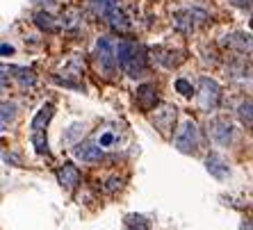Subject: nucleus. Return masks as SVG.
<instances>
[{"instance_id":"obj_1","label":"nucleus","mask_w":253,"mask_h":230,"mask_svg":"<svg viewBox=\"0 0 253 230\" xmlns=\"http://www.w3.org/2000/svg\"><path fill=\"white\" fill-rule=\"evenodd\" d=\"M117 62L121 66V71L130 77H141L146 73V53L135 41L117 43Z\"/></svg>"},{"instance_id":"obj_2","label":"nucleus","mask_w":253,"mask_h":230,"mask_svg":"<svg viewBox=\"0 0 253 230\" xmlns=\"http://www.w3.org/2000/svg\"><path fill=\"white\" fill-rule=\"evenodd\" d=\"M173 146L185 155H194L196 151H199V128H196L194 121H185V123L178 128Z\"/></svg>"},{"instance_id":"obj_3","label":"nucleus","mask_w":253,"mask_h":230,"mask_svg":"<svg viewBox=\"0 0 253 230\" xmlns=\"http://www.w3.org/2000/svg\"><path fill=\"white\" fill-rule=\"evenodd\" d=\"M199 101H201V107L210 112V110H217L219 101H221V87L217 84V80L203 76L199 80Z\"/></svg>"},{"instance_id":"obj_4","label":"nucleus","mask_w":253,"mask_h":230,"mask_svg":"<svg viewBox=\"0 0 253 230\" xmlns=\"http://www.w3.org/2000/svg\"><path fill=\"white\" fill-rule=\"evenodd\" d=\"M208 21V14L203 9H180V12L173 14V28L178 32H194L196 25H203Z\"/></svg>"},{"instance_id":"obj_5","label":"nucleus","mask_w":253,"mask_h":230,"mask_svg":"<svg viewBox=\"0 0 253 230\" xmlns=\"http://www.w3.org/2000/svg\"><path fill=\"white\" fill-rule=\"evenodd\" d=\"M96 62H98V66L103 69L105 76H112L114 73V64H117V46H114L107 37L98 39V43H96Z\"/></svg>"},{"instance_id":"obj_6","label":"nucleus","mask_w":253,"mask_h":230,"mask_svg":"<svg viewBox=\"0 0 253 230\" xmlns=\"http://www.w3.org/2000/svg\"><path fill=\"white\" fill-rule=\"evenodd\" d=\"M210 139L217 146H230V142H233V125L226 121V118H214V121H210Z\"/></svg>"},{"instance_id":"obj_7","label":"nucleus","mask_w":253,"mask_h":230,"mask_svg":"<svg viewBox=\"0 0 253 230\" xmlns=\"http://www.w3.org/2000/svg\"><path fill=\"white\" fill-rule=\"evenodd\" d=\"M158 91H155L153 84H139L135 91V103L137 107H139L141 112H151V110H155V105H158Z\"/></svg>"},{"instance_id":"obj_8","label":"nucleus","mask_w":253,"mask_h":230,"mask_svg":"<svg viewBox=\"0 0 253 230\" xmlns=\"http://www.w3.org/2000/svg\"><path fill=\"white\" fill-rule=\"evenodd\" d=\"M173 121H176V107H162V110H155V116H153V125L162 132L165 137L171 135V128H173Z\"/></svg>"},{"instance_id":"obj_9","label":"nucleus","mask_w":253,"mask_h":230,"mask_svg":"<svg viewBox=\"0 0 253 230\" xmlns=\"http://www.w3.org/2000/svg\"><path fill=\"white\" fill-rule=\"evenodd\" d=\"M76 157L80 159V162H84V164H94V162H100L103 159V148L96 146V144H78L76 146Z\"/></svg>"},{"instance_id":"obj_10","label":"nucleus","mask_w":253,"mask_h":230,"mask_svg":"<svg viewBox=\"0 0 253 230\" xmlns=\"http://www.w3.org/2000/svg\"><path fill=\"white\" fill-rule=\"evenodd\" d=\"M224 46L233 48V50H240V53H253V39L242 32H233V35L224 37Z\"/></svg>"},{"instance_id":"obj_11","label":"nucleus","mask_w":253,"mask_h":230,"mask_svg":"<svg viewBox=\"0 0 253 230\" xmlns=\"http://www.w3.org/2000/svg\"><path fill=\"white\" fill-rule=\"evenodd\" d=\"M206 169H208V173H210L212 178H217V180H226V178L230 176V166L226 164L221 157H217V155H210V157L206 159Z\"/></svg>"},{"instance_id":"obj_12","label":"nucleus","mask_w":253,"mask_h":230,"mask_svg":"<svg viewBox=\"0 0 253 230\" xmlns=\"http://www.w3.org/2000/svg\"><path fill=\"white\" fill-rule=\"evenodd\" d=\"M53 114H55V107L50 105V103H46V105L39 107V112L32 116V123H30L32 132H43V128H46L48 121L53 118Z\"/></svg>"},{"instance_id":"obj_13","label":"nucleus","mask_w":253,"mask_h":230,"mask_svg":"<svg viewBox=\"0 0 253 230\" xmlns=\"http://www.w3.org/2000/svg\"><path fill=\"white\" fill-rule=\"evenodd\" d=\"M57 180L64 189H73L78 183H80V171H78L73 164H64L57 171Z\"/></svg>"},{"instance_id":"obj_14","label":"nucleus","mask_w":253,"mask_h":230,"mask_svg":"<svg viewBox=\"0 0 253 230\" xmlns=\"http://www.w3.org/2000/svg\"><path fill=\"white\" fill-rule=\"evenodd\" d=\"M35 25L42 30V32H48V35H55V32H59L57 18H55L53 14H48V12H37L35 14Z\"/></svg>"},{"instance_id":"obj_15","label":"nucleus","mask_w":253,"mask_h":230,"mask_svg":"<svg viewBox=\"0 0 253 230\" xmlns=\"http://www.w3.org/2000/svg\"><path fill=\"white\" fill-rule=\"evenodd\" d=\"M91 9L98 16H110L114 9H119V0H91Z\"/></svg>"},{"instance_id":"obj_16","label":"nucleus","mask_w":253,"mask_h":230,"mask_svg":"<svg viewBox=\"0 0 253 230\" xmlns=\"http://www.w3.org/2000/svg\"><path fill=\"white\" fill-rule=\"evenodd\" d=\"M107 21H110V25H112L114 30H119V32H126V30H130V21H128V16H126L121 9H114V12L107 16Z\"/></svg>"},{"instance_id":"obj_17","label":"nucleus","mask_w":253,"mask_h":230,"mask_svg":"<svg viewBox=\"0 0 253 230\" xmlns=\"http://www.w3.org/2000/svg\"><path fill=\"white\" fill-rule=\"evenodd\" d=\"M126 228L128 230H151V226H148L146 217H141V214H128V217H126Z\"/></svg>"},{"instance_id":"obj_18","label":"nucleus","mask_w":253,"mask_h":230,"mask_svg":"<svg viewBox=\"0 0 253 230\" xmlns=\"http://www.w3.org/2000/svg\"><path fill=\"white\" fill-rule=\"evenodd\" d=\"M237 114H240L242 123H247L249 128H253V103H242Z\"/></svg>"},{"instance_id":"obj_19","label":"nucleus","mask_w":253,"mask_h":230,"mask_svg":"<svg viewBox=\"0 0 253 230\" xmlns=\"http://www.w3.org/2000/svg\"><path fill=\"white\" fill-rule=\"evenodd\" d=\"M32 144H35L37 153L46 155L48 153V142H46V132H32Z\"/></svg>"},{"instance_id":"obj_20","label":"nucleus","mask_w":253,"mask_h":230,"mask_svg":"<svg viewBox=\"0 0 253 230\" xmlns=\"http://www.w3.org/2000/svg\"><path fill=\"white\" fill-rule=\"evenodd\" d=\"M16 77H18V82L23 84V87H32L35 84V73L30 71V69H16Z\"/></svg>"},{"instance_id":"obj_21","label":"nucleus","mask_w":253,"mask_h":230,"mask_svg":"<svg viewBox=\"0 0 253 230\" xmlns=\"http://www.w3.org/2000/svg\"><path fill=\"white\" fill-rule=\"evenodd\" d=\"M176 91L180 96H187V98H189V96L194 94V87H192V82H189V80H185V77H178V80H176Z\"/></svg>"},{"instance_id":"obj_22","label":"nucleus","mask_w":253,"mask_h":230,"mask_svg":"<svg viewBox=\"0 0 253 230\" xmlns=\"http://www.w3.org/2000/svg\"><path fill=\"white\" fill-rule=\"evenodd\" d=\"M16 116V105L14 103H2V128H7V123Z\"/></svg>"},{"instance_id":"obj_23","label":"nucleus","mask_w":253,"mask_h":230,"mask_svg":"<svg viewBox=\"0 0 253 230\" xmlns=\"http://www.w3.org/2000/svg\"><path fill=\"white\" fill-rule=\"evenodd\" d=\"M78 23V12H73V9H69V12L62 16V25L64 28H73V25Z\"/></svg>"},{"instance_id":"obj_24","label":"nucleus","mask_w":253,"mask_h":230,"mask_svg":"<svg viewBox=\"0 0 253 230\" xmlns=\"http://www.w3.org/2000/svg\"><path fill=\"white\" fill-rule=\"evenodd\" d=\"M114 142H117V135H114V132H103V135L98 137V146H112Z\"/></svg>"},{"instance_id":"obj_25","label":"nucleus","mask_w":253,"mask_h":230,"mask_svg":"<svg viewBox=\"0 0 253 230\" xmlns=\"http://www.w3.org/2000/svg\"><path fill=\"white\" fill-rule=\"evenodd\" d=\"M230 5H235V7H240V9H249V7L253 5V0H228Z\"/></svg>"},{"instance_id":"obj_26","label":"nucleus","mask_w":253,"mask_h":230,"mask_svg":"<svg viewBox=\"0 0 253 230\" xmlns=\"http://www.w3.org/2000/svg\"><path fill=\"white\" fill-rule=\"evenodd\" d=\"M119 185H121V180H117V178H112V180H110V185H107V192H114V189L119 187Z\"/></svg>"},{"instance_id":"obj_27","label":"nucleus","mask_w":253,"mask_h":230,"mask_svg":"<svg viewBox=\"0 0 253 230\" xmlns=\"http://www.w3.org/2000/svg\"><path fill=\"white\" fill-rule=\"evenodd\" d=\"M0 50H2V55H12L14 53V48L7 46V43H2V46H0Z\"/></svg>"},{"instance_id":"obj_28","label":"nucleus","mask_w":253,"mask_h":230,"mask_svg":"<svg viewBox=\"0 0 253 230\" xmlns=\"http://www.w3.org/2000/svg\"><path fill=\"white\" fill-rule=\"evenodd\" d=\"M240 230H253V224L251 221H244V224L240 226Z\"/></svg>"},{"instance_id":"obj_29","label":"nucleus","mask_w":253,"mask_h":230,"mask_svg":"<svg viewBox=\"0 0 253 230\" xmlns=\"http://www.w3.org/2000/svg\"><path fill=\"white\" fill-rule=\"evenodd\" d=\"M32 2H48V5H50L53 0H32Z\"/></svg>"},{"instance_id":"obj_30","label":"nucleus","mask_w":253,"mask_h":230,"mask_svg":"<svg viewBox=\"0 0 253 230\" xmlns=\"http://www.w3.org/2000/svg\"><path fill=\"white\" fill-rule=\"evenodd\" d=\"M249 25H251V30H253V18H251V23H249Z\"/></svg>"}]
</instances>
